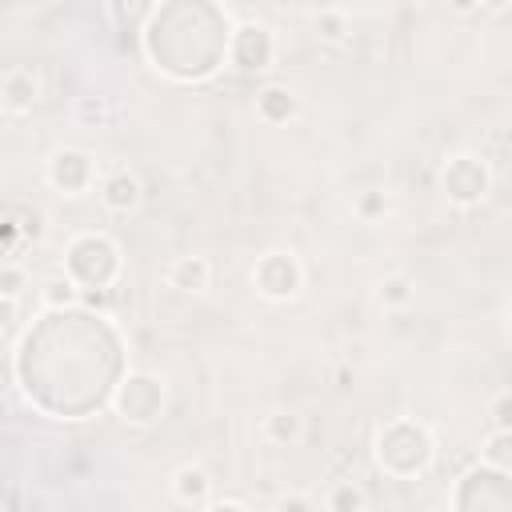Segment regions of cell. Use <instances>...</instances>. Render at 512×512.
<instances>
[{
  "label": "cell",
  "instance_id": "6da1fadb",
  "mask_svg": "<svg viewBox=\"0 0 512 512\" xmlns=\"http://www.w3.org/2000/svg\"><path fill=\"white\" fill-rule=\"evenodd\" d=\"M440 188H444V196H448L452 204L472 208V204H480V200L488 196V168H484L476 156L456 152V156H448L444 168H440Z\"/></svg>",
  "mask_w": 512,
  "mask_h": 512
},
{
  "label": "cell",
  "instance_id": "7a4b0ae2",
  "mask_svg": "<svg viewBox=\"0 0 512 512\" xmlns=\"http://www.w3.org/2000/svg\"><path fill=\"white\" fill-rule=\"evenodd\" d=\"M252 284L268 300H292V296H300L304 272H300L292 252H264L256 260V268H252Z\"/></svg>",
  "mask_w": 512,
  "mask_h": 512
},
{
  "label": "cell",
  "instance_id": "3957f363",
  "mask_svg": "<svg viewBox=\"0 0 512 512\" xmlns=\"http://www.w3.org/2000/svg\"><path fill=\"white\" fill-rule=\"evenodd\" d=\"M164 408V384L148 372H132L116 392V412L128 424H152Z\"/></svg>",
  "mask_w": 512,
  "mask_h": 512
},
{
  "label": "cell",
  "instance_id": "277c9868",
  "mask_svg": "<svg viewBox=\"0 0 512 512\" xmlns=\"http://www.w3.org/2000/svg\"><path fill=\"white\" fill-rule=\"evenodd\" d=\"M44 176L56 192L64 196H84L92 184H96V164L84 148H56L44 164Z\"/></svg>",
  "mask_w": 512,
  "mask_h": 512
},
{
  "label": "cell",
  "instance_id": "5b68a950",
  "mask_svg": "<svg viewBox=\"0 0 512 512\" xmlns=\"http://www.w3.org/2000/svg\"><path fill=\"white\" fill-rule=\"evenodd\" d=\"M272 56H276V44H272V32L264 24L248 20V24L236 28V36H232V60H236L240 72H260V68L272 64Z\"/></svg>",
  "mask_w": 512,
  "mask_h": 512
},
{
  "label": "cell",
  "instance_id": "8992f818",
  "mask_svg": "<svg viewBox=\"0 0 512 512\" xmlns=\"http://www.w3.org/2000/svg\"><path fill=\"white\" fill-rule=\"evenodd\" d=\"M100 204L112 212V216H132V212H140V204H144V184H140V176L136 172H128V168H112L108 176H100Z\"/></svg>",
  "mask_w": 512,
  "mask_h": 512
},
{
  "label": "cell",
  "instance_id": "52a82bcc",
  "mask_svg": "<svg viewBox=\"0 0 512 512\" xmlns=\"http://www.w3.org/2000/svg\"><path fill=\"white\" fill-rule=\"evenodd\" d=\"M36 100H40L36 72L24 68V64H12L4 72V80H0V108H4V116H28Z\"/></svg>",
  "mask_w": 512,
  "mask_h": 512
},
{
  "label": "cell",
  "instance_id": "ba28073f",
  "mask_svg": "<svg viewBox=\"0 0 512 512\" xmlns=\"http://www.w3.org/2000/svg\"><path fill=\"white\" fill-rule=\"evenodd\" d=\"M172 496L188 508H208L212 504V476L204 464H180L172 472Z\"/></svg>",
  "mask_w": 512,
  "mask_h": 512
},
{
  "label": "cell",
  "instance_id": "9c48e42d",
  "mask_svg": "<svg viewBox=\"0 0 512 512\" xmlns=\"http://www.w3.org/2000/svg\"><path fill=\"white\" fill-rule=\"evenodd\" d=\"M300 112V100L288 84H264L256 92V120L264 124H288L292 116Z\"/></svg>",
  "mask_w": 512,
  "mask_h": 512
},
{
  "label": "cell",
  "instance_id": "30bf717a",
  "mask_svg": "<svg viewBox=\"0 0 512 512\" xmlns=\"http://www.w3.org/2000/svg\"><path fill=\"white\" fill-rule=\"evenodd\" d=\"M212 284V260L208 256H176L172 268H168V288L184 292V296H196Z\"/></svg>",
  "mask_w": 512,
  "mask_h": 512
},
{
  "label": "cell",
  "instance_id": "8fae6325",
  "mask_svg": "<svg viewBox=\"0 0 512 512\" xmlns=\"http://www.w3.org/2000/svg\"><path fill=\"white\" fill-rule=\"evenodd\" d=\"M416 300V284L404 276V272H392V276H384L380 284H376V304L384 308V312H400V308H408Z\"/></svg>",
  "mask_w": 512,
  "mask_h": 512
},
{
  "label": "cell",
  "instance_id": "7c38bea8",
  "mask_svg": "<svg viewBox=\"0 0 512 512\" xmlns=\"http://www.w3.org/2000/svg\"><path fill=\"white\" fill-rule=\"evenodd\" d=\"M304 436V416L292 412V408H280V412H268L264 416V440L272 444H296Z\"/></svg>",
  "mask_w": 512,
  "mask_h": 512
},
{
  "label": "cell",
  "instance_id": "4fadbf2b",
  "mask_svg": "<svg viewBox=\"0 0 512 512\" xmlns=\"http://www.w3.org/2000/svg\"><path fill=\"white\" fill-rule=\"evenodd\" d=\"M480 460L492 464V468L512 472V428H492L480 444Z\"/></svg>",
  "mask_w": 512,
  "mask_h": 512
},
{
  "label": "cell",
  "instance_id": "5bb4252c",
  "mask_svg": "<svg viewBox=\"0 0 512 512\" xmlns=\"http://www.w3.org/2000/svg\"><path fill=\"white\" fill-rule=\"evenodd\" d=\"M76 296H80V284H76L68 272L48 276V280H44V288H40V304H44V308H72V304H76Z\"/></svg>",
  "mask_w": 512,
  "mask_h": 512
},
{
  "label": "cell",
  "instance_id": "9a60e30c",
  "mask_svg": "<svg viewBox=\"0 0 512 512\" xmlns=\"http://www.w3.org/2000/svg\"><path fill=\"white\" fill-rule=\"evenodd\" d=\"M324 508H328V512H364V508H368V492H364L360 484H352V480H340V484L324 496Z\"/></svg>",
  "mask_w": 512,
  "mask_h": 512
},
{
  "label": "cell",
  "instance_id": "2e32d148",
  "mask_svg": "<svg viewBox=\"0 0 512 512\" xmlns=\"http://www.w3.org/2000/svg\"><path fill=\"white\" fill-rule=\"evenodd\" d=\"M316 36L324 44H344L348 40V16L340 8H320L316 12Z\"/></svg>",
  "mask_w": 512,
  "mask_h": 512
},
{
  "label": "cell",
  "instance_id": "e0dca14e",
  "mask_svg": "<svg viewBox=\"0 0 512 512\" xmlns=\"http://www.w3.org/2000/svg\"><path fill=\"white\" fill-rule=\"evenodd\" d=\"M384 212H388V196L380 188H368V192L356 196V216L360 220H380Z\"/></svg>",
  "mask_w": 512,
  "mask_h": 512
},
{
  "label": "cell",
  "instance_id": "ac0fdd59",
  "mask_svg": "<svg viewBox=\"0 0 512 512\" xmlns=\"http://www.w3.org/2000/svg\"><path fill=\"white\" fill-rule=\"evenodd\" d=\"M72 112H76L80 124H104V120H108V104H104V96H80Z\"/></svg>",
  "mask_w": 512,
  "mask_h": 512
},
{
  "label": "cell",
  "instance_id": "d6986e66",
  "mask_svg": "<svg viewBox=\"0 0 512 512\" xmlns=\"http://www.w3.org/2000/svg\"><path fill=\"white\" fill-rule=\"evenodd\" d=\"M20 288H24V268L16 260H4V268H0V296L20 300Z\"/></svg>",
  "mask_w": 512,
  "mask_h": 512
},
{
  "label": "cell",
  "instance_id": "ffe728a7",
  "mask_svg": "<svg viewBox=\"0 0 512 512\" xmlns=\"http://www.w3.org/2000/svg\"><path fill=\"white\" fill-rule=\"evenodd\" d=\"M488 416H492V428H512V392H500L492 400Z\"/></svg>",
  "mask_w": 512,
  "mask_h": 512
},
{
  "label": "cell",
  "instance_id": "44dd1931",
  "mask_svg": "<svg viewBox=\"0 0 512 512\" xmlns=\"http://www.w3.org/2000/svg\"><path fill=\"white\" fill-rule=\"evenodd\" d=\"M276 508H304L308 512V508H316V500L312 496H300V492H288V496L276 500Z\"/></svg>",
  "mask_w": 512,
  "mask_h": 512
},
{
  "label": "cell",
  "instance_id": "7402d4cb",
  "mask_svg": "<svg viewBox=\"0 0 512 512\" xmlns=\"http://www.w3.org/2000/svg\"><path fill=\"white\" fill-rule=\"evenodd\" d=\"M448 8L456 16H472V12H480V0H448Z\"/></svg>",
  "mask_w": 512,
  "mask_h": 512
},
{
  "label": "cell",
  "instance_id": "603a6c76",
  "mask_svg": "<svg viewBox=\"0 0 512 512\" xmlns=\"http://www.w3.org/2000/svg\"><path fill=\"white\" fill-rule=\"evenodd\" d=\"M480 8L484 12H504V8H512V0H480Z\"/></svg>",
  "mask_w": 512,
  "mask_h": 512
},
{
  "label": "cell",
  "instance_id": "cb8c5ba5",
  "mask_svg": "<svg viewBox=\"0 0 512 512\" xmlns=\"http://www.w3.org/2000/svg\"><path fill=\"white\" fill-rule=\"evenodd\" d=\"M508 320H512V304H508Z\"/></svg>",
  "mask_w": 512,
  "mask_h": 512
}]
</instances>
